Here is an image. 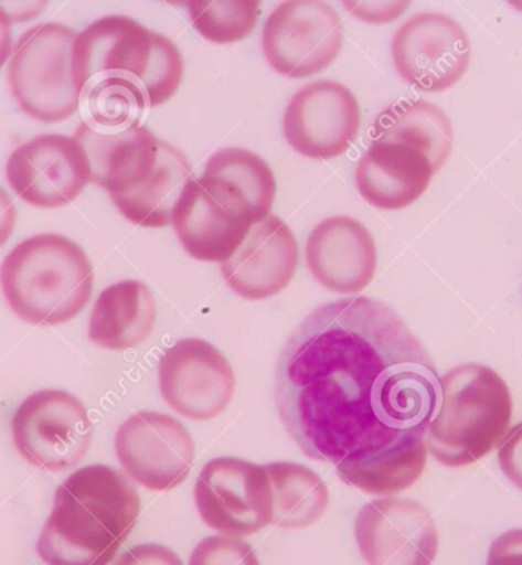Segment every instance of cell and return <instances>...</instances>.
<instances>
[{
	"label": "cell",
	"mask_w": 522,
	"mask_h": 565,
	"mask_svg": "<svg viewBox=\"0 0 522 565\" xmlns=\"http://www.w3.org/2000/svg\"><path fill=\"white\" fill-rule=\"evenodd\" d=\"M440 377L396 310L370 297L327 302L286 341L275 405L309 459L364 467L425 441Z\"/></svg>",
	"instance_id": "1"
},
{
	"label": "cell",
	"mask_w": 522,
	"mask_h": 565,
	"mask_svg": "<svg viewBox=\"0 0 522 565\" xmlns=\"http://www.w3.org/2000/svg\"><path fill=\"white\" fill-rule=\"evenodd\" d=\"M141 499L125 473L106 465L75 471L57 488L40 532L47 565H109L137 526Z\"/></svg>",
	"instance_id": "2"
},
{
	"label": "cell",
	"mask_w": 522,
	"mask_h": 565,
	"mask_svg": "<svg viewBox=\"0 0 522 565\" xmlns=\"http://www.w3.org/2000/svg\"><path fill=\"white\" fill-rule=\"evenodd\" d=\"M0 288L11 310L28 324H65L89 302L94 268L85 249L71 238L38 234L3 258Z\"/></svg>",
	"instance_id": "3"
},
{
	"label": "cell",
	"mask_w": 522,
	"mask_h": 565,
	"mask_svg": "<svg viewBox=\"0 0 522 565\" xmlns=\"http://www.w3.org/2000/svg\"><path fill=\"white\" fill-rule=\"evenodd\" d=\"M512 413V395L500 373L488 365H458L440 377L426 448L444 467H469L504 440Z\"/></svg>",
	"instance_id": "4"
},
{
	"label": "cell",
	"mask_w": 522,
	"mask_h": 565,
	"mask_svg": "<svg viewBox=\"0 0 522 565\" xmlns=\"http://www.w3.org/2000/svg\"><path fill=\"white\" fill-rule=\"evenodd\" d=\"M73 28L47 22L31 26L15 43L8 82L11 95L28 117L60 122L79 109L73 77Z\"/></svg>",
	"instance_id": "5"
},
{
	"label": "cell",
	"mask_w": 522,
	"mask_h": 565,
	"mask_svg": "<svg viewBox=\"0 0 522 565\" xmlns=\"http://www.w3.org/2000/svg\"><path fill=\"white\" fill-rule=\"evenodd\" d=\"M11 431L23 459L58 472L85 459L94 425L78 397L63 390H40L15 409Z\"/></svg>",
	"instance_id": "6"
},
{
	"label": "cell",
	"mask_w": 522,
	"mask_h": 565,
	"mask_svg": "<svg viewBox=\"0 0 522 565\" xmlns=\"http://www.w3.org/2000/svg\"><path fill=\"white\" fill-rule=\"evenodd\" d=\"M344 45L334 8L317 0H290L275 8L262 33L270 67L288 78H306L333 65Z\"/></svg>",
	"instance_id": "7"
},
{
	"label": "cell",
	"mask_w": 522,
	"mask_h": 565,
	"mask_svg": "<svg viewBox=\"0 0 522 565\" xmlns=\"http://www.w3.org/2000/svg\"><path fill=\"white\" fill-rule=\"evenodd\" d=\"M194 501L206 526L222 535L249 536L273 523V487L265 467L216 457L199 473Z\"/></svg>",
	"instance_id": "8"
},
{
	"label": "cell",
	"mask_w": 522,
	"mask_h": 565,
	"mask_svg": "<svg viewBox=\"0 0 522 565\" xmlns=\"http://www.w3.org/2000/svg\"><path fill=\"white\" fill-rule=\"evenodd\" d=\"M158 381L166 404L196 422L221 416L237 385L228 358L201 338H183L167 349L159 360Z\"/></svg>",
	"instance_id": "9"
},
{
	"label": "cell",
	"mask_w": 522,
	"mask_h": 565,
	"mask_svg": "<svg viewBox=\"0 0 522 565\" xmlns=\"http://www.w3.org/2000/svg\"><path fill=\"white\" fill-rule=\"evenodd\" d=\"M115 452L130 480L163 492L189 479L196 447L182 422L145 409L122 422L115 434Z\"/></svg>",
	"instance_id": "10"
},
{
	"label": "cell",
	"mask_w": 522,
	"mask_h": 565,
	"mask_svg": "<svg viewBox=\"0 0 522 565\" xmlns=\"http://www.w3.org/2000/svg\"><path fill=\"white\" fill-rule=\"evenodd\" d=\"M392 55L394 67L408 85L424 93H444L468 71L470 42L457 20L422 13L398 28Z\"/></svg>",
	"instance_id": "11"
},
{
	"label": "cell",
	"mask_w": 522,
	"mask_h": 565,
	"mask_svg": "<svg viewBox=\"0 0 522 565\" xmlns=\"http://www.w3.org/2000/svg\"><path fill=\"white\" fill-rule=\"evenodd\" d=\"M89 159L74 137L39 135L7 162V181L26 204L60 209L73 204L90 182Z\"/></svg>",
	"instance_id": "12"
},
{
	"label": "cell",
	"mask_w": 522,
	"mask_h": 565,
	"mask_svg": "<svg viewBox=\"0 0 522 565\" xmlns=\"http://www.w3.org/2000/svg\"><path fill=\"white\" fill-rule=\"evenodd\" d=\"M361 106L349 87L332 79L310 83L290 98L283 115L286 141L302 157H341L360 134Z\"/></svg>",
	"instance_id": "13"
},
{
	"label": "cell",
	"mask_w": 522,
	"mask_h": 565,
	"mask_svg": "<svg viewBox=\"0 0 522 565\" xmlns=\"http://www.w3.org/2000/svg\"><path fill=\"white\" fill-rule=\"evenodd\" d=\"M353 533L366 565H433L438 552L432 512L401 497L366 503L354 519Z\"/></svg>",
	"instance_id": "14"
},
{
	"label": "cell",
	"mask_w": 522,
	"mask_h": 565,
	"mask_svg": "<svg viewBox=\"0 0 522 565\" xmlns=\"http://www.w3.org/2000/svg\"><path fill=\"white\" fill-rule=\"evenodd\" d=\"M298 264L300 250L292 231L280 217L269 214L251 226L241 248L221 265V273L238 297L262 301L288 288Z\"/></svg>",
	"instance_id": "15"
},
{
	"label": "cell",
	"mask_w": 522,
	"mask_h": 565,
	"mask_svg": "<svg viewBox=\"0 0 522 565\" xmlns=\"http://www.w3.org/2000/svg\"><path fill=\"white\" fill-rule=\"evenodd\" d=\"M153 47V31L129 15H105L77 34L73 77L79 93L103 78L129 79L139 87Z\"/></svg>",
	"instance_id": "16"
},
{
	"label": "cell",
	"mask_w": 522,
	"mask_h": 565,
	"mask_svg": "<svg viewBox=\"0 0 522 565\" xmlns=\"http://www.w3.org/2000/svg\"><path fill=\"white\" fill-rule=\"evenodd\" d=\"M306 262L322 288L352 296L373 281L377 269L376 244L372 233L356 218L329 217L307 237Z\"/></svg>",
	"instance_id": "17"
},
{
	"label": "cell",
	"mask_w": 522,
	"mask_h": 565,
	"mask_svg": "<svg viewBox=\"0 0 522 565\" xmlns=\"http://www.w3.org/2000/svg\"><path fill=\"white\" fill-rule=\"evenodd\" d=\"M171 225L189 256L222 265L241 248L253 222L194 177L174 206Z\"/></svg>",
	"instance_id": "18"
},
{
	"label": "cell",
	"mask_w": 522,
	"mask_h": 565,
	"mask_svg": "<svg viewBox=\"0 0 522 565\" xmlns=\"http://www.w3.org/2000/svg\"><path fill=\"white\" fill-rule=\"evenodd\" d=\"M74 138L89 159L92 184L106 190L110 198L139 189L157 167L161 139L146 126L102 132L82 122Z\"/></svg>",
	"instance_id": "19"
},
{
	"label": "cell",
	"mask_w": 522,
	"mask_h": 565,
	"mask_svg": "<svg viewBox=\"0 0 522 565\" xmlns=\"http://www.w3.org/2000/svg\"><path fill=\"white\" fill-rule=\"evenodd\" d=\"M436 173L426 154L390 141H372L358 162L354 181L365 202L379 210L413 205L428 190Z\"/></svg>",
	"instance_id": "20"
},
{
	"label": "cell",
	"mask_w": 522,
	"mask_h": 565,
	"mask_svg": "<svg viewBox=\"0 0 522 565\" xmlns=\"http://www.w3.org/2000/svg\"><path fill=\"white\" fill-rule=\"evenodd\" d=\"M199 181L223 202L257 224L270 214L277 181L268 162L254 151L228 147L211 154Z\"/></svg>",
	"instance_id": "21"
},
{
	"label": "cell",
	"mask_w": 522,
	"mask_h": 565,
	"mask_svg": "<svg viewBox=\"0 0 522 565\" xmlns=\"http://www.w3.org/2000/svg\"><path fill=\"white\" fill-rule=\"evenodd\" d=\"M157 301L146 282L122 280L107 286L92 309L87 337L98 348H138L153 333Z\"/></svg>",
	"instance_id": "22"
},
{
	"label": "cell",
	"mask_w": 522,
	"mask_h": 565,
	"mask_svg": "<svg viewBox=\"0 0 522 565\" xmlns=\"http://www.w3.org/2000/svg\"><path fill=\"white\" fill-rule=\"evenodd\" d=\"M193 178V169L182 150L170 142L159 141L157 167L145 184L130 193L110 199L131 224L145 228H163L171 225L174 206Z\"/></svg>",
	"instance_id": "23"
},
{
	"label": "cell",
	"mask_w": 522,
	"mask_h": 565,
	"mask_svg": "<svg viewBox=\"0 0 522 565\" xmlns=\"http://www.w3.org/2000/svg\"><path fill=\"white\" fill-rule=\"evenodd\" d=\"M373 141L398 142L422 151L438 171L452 149V126L440 107L425 99H402L379 115Z\"/></svg>",
	"instance_id": "24"
},
{
	"label": "cell",
	"mask_w": 522,
	"mask_h": 565,
	"mask_svg": "<svg viewBox=\"0 0 522 565\" xmlns=\"http://www.w3.org/2000/svg\"><path fill=\"white\" fill-rule=\"evenodd\" d=\"M274 497V526L306 529L324 516L330 504L329 488L312 469L294 461L265 465Z\"/></svg>",
	"instance_id": "25"
},
{
	"label": "cell",
	"mask_w": 522,
	"mask_h": 565,
	"mask_svg": "<svg viewBox=\"0 0 522 565\" xmlns=\"http://www.w3.org/2000/svg\"><path fill=\"white\" fill-rule=\"evenodd\" d=\"M147 105L137 85L122 78L87 83L79 95L83 122L102 132H117L139 125Z\"/></svg>",
	"instance_id": "26"
},
{
	"label": "cell",
	"mask_w": 522,
	"mask_h": 565,
	"mask_svg": "<svg viewBox=\"0 0 522 565\" xmlns=\"http://www.w3.org/2000/svg\"><path fill=\"white\" fill-rule=\"evenodd\" d=\"M425 441L394 454L388 459L374 461L364 467L340 465L337 468L338 477L349 487L360 489L372 495H396L412 488L426 468Z\"/></svg>",
	"instance_id": "27"
},
{
	"label": "cell",
	"mask_w": 522,
	"mask_h": 565,
	"mask_svg": "<svg viewBox=\"0 0 522 565\" xmlns=\"http://www.w3.org/2000/svg\"><path fill=\"white\" fill-rule=\"evenodd\" d=\"M187 10L194 30L203 39L217 45H228L242 42L253 33L260 15V2H189Z\"/></svg>",
	"instance_id": "28"
},
{
	"label": "cell",
	"mask_w": 522,
	"mask_h": 565,
	"mask_svg": "<svg viewBox=\"0 0 522 565\" xmlns=\"http://www.w3.org/2000/svg\"><path fill=\"white\" fill-rule=\"evenodd\" d=\"M183 77L179 47L166 35L153 33V47L146 75L139 82L147 107H158L177 95Z\"/></svg>",
	"instance_id": "29"
},
{
	"label": "cell",
	"mask_w": 522,
	"mask_h": 565,
	"mask_svg": "<svg viewBox=\"0 0 522 565\" xmlns=\"http://www.w3.org/2000/svg\"><path fill=\"white\" fill-rule=\"evenodd\" d=\"M189 565H260V561L246 541L237 536L214 535L194 547Z\"/></svg>",
	"instance_id": "30"
},
{
	"label": "cell",
	"mask_w": 522,
	"mask_h": 565,
	"mask_svg": "<svg viewBox=\"0 0 522 565\" xmlns=\"http://www.w3.org/2000/svg\"><path fill=\"white\" fill-rule=\"evenodd\" d=\"M498 463L510 483L522 491V422L505 434L498 449Z\"/></svg>",
	"instance_id": "31"
},
{
	"label": "cell",
	"mask_w": 522,
	"mask_h": 565,
	"mask_svg": "<svg viewBox=\"0 0 522 565\" xmlns=\"http://www.w3.org/2000/svg\"><path fill=\"white\" fill-rule=\"evenodd\" d=\"M350 14L365 23H388L401 18L409 2H342Z\"/></svg>",
	"instance_id": "32"
},
{
	"label": "cell",
	"mask_w": 522,
	"mask_h": 565,
	"mask_svg": "<svg viewBox=\"0 0 522 565\" xmlns=\"http://www.w3.org/2000/svg\"><path fill=\"white\" fill-rule=\"evenodd\" d=\"M114 565H183V561L162 544H139L122 553Z\"/></svg>",
	"instance_id": "33"
},
{
	"label": "cell",
	"mask_w": 522,
	"mask_h": 565,
	"mask_svg": "<svg viewBox=\"0 0 522 565\" xmlns=\"http://www.w3.org/2000/svg\"><path fill=\"white\" fill-rule=\"evenodd\" d=\"M486 565H522V529L498 536L489 548Z\"/></svg>",
	"instance_id": "34"
},
{
	"label": "cell",
	"mask_w": 522,
	"mask_h": 565,
	"mask_svg": "<svg viewBox=\"0 0 522 565\" xmlns=\"http://www.w3.org/2000/svg\"><path fill=\"white\" fill-rule=\"evenodd\" d=\"M15 221H18V211H15L13 199L6 189L0 186V248L14 233Z\"/></svg>",
	"instance_id": "35"
},
{
	"label": "cell",
	"mask_w": 522,
	"mask_h": 565,
	"mask_svg": "<svg viewBox=\"0 0 522 565\" xmlns=\"http://www.w3.org/2000/svg\"><path fill=\"white\" fill-rule=\"evenodd\" d=\"M11 26H13V20H11L10 13L0 6V67L6 65L8 58L13 55L14 43Z\"/></svg>",
	"instance_id": "36"
},
{
	"label": "cell",
	"mask_w": 522,
	"mask_h": 565,
	"mask_svg": "<svg viewBox=\"0 0 522 565\" xmlns=\"http://www.w3.org/2000/svg\"><path fill=\"white\" fill-rule=\"evenodd\" d=\"M513 7L518 8V10L522 11V2H510Z\"/></svg>",
	"instance_id": "37"
}]
</instances>
